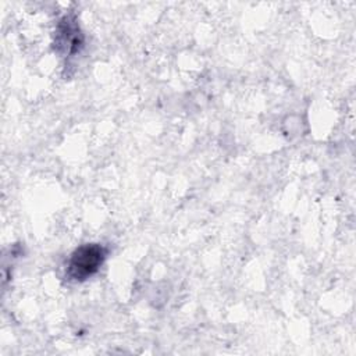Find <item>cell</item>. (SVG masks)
I'll use <instances>...</instances> for the list:
<instances>
[{"label": "cell", "mask_w": 356, "mask_h": 356, "mask_svg": "<svg viewBox=\"0 0 356 356\" xmlns=\"http://www.w3.org/2000/svg\"><path fill=\"white\" fill-rule=\"evenodd\" d=\"M104 259V252L100 246H83L78 249L70 263V274L74 278H85L93 274Z\"/></svg>", "instance_id": "obj_1"}]
</instances>
